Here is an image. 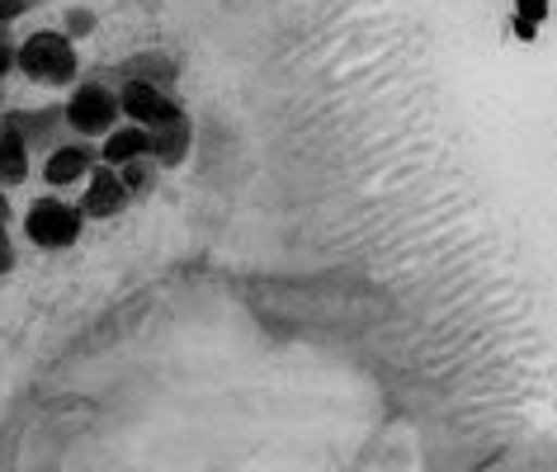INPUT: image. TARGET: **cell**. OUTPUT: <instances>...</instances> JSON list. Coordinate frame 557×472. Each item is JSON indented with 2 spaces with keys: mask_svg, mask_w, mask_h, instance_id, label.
<instances>
[{
  "mask_svg": "<svg viewBox=\"0 0 557 472\" xmlns=\"http://www.w3.org/2000/svg\"><path fill=\"white\" fill-rule=\"evenodd\" d=\"M15 72H24L34 86H72L81 76V58H76V38H66L62 29H38L20 44Z\"/></svg>",
  "mask_w": 557,
  "mask_h": 472,
  "instance_id": "cell-1",
  "label": "cell"
},
{
  "mask_svg": "<svg viewBox=\"0 0 557 472\" xmlns=\"http://www.w3.org/2000/svg\"><path fill=\"white\" fill-rule=\"evenodd\" d=\"M62 119H66V133L76 137H104L114 123L123 119L119 109V90L104 86V80H72V95L62 104Z\"/></svg>",
  "mask_w": 557,
  "mask_h": 472,
  "instance_id": "cell-2",
  "label": "cell"
},
{
  "mask_svg": "<svg viewBox=\"0 0 557 472\" xmlns=\"http://www.w3.org/2000/svg\"><path fill=\"white\" fill-rule=\"evenodd\" d=\"M81 232H86L81 203H66V199H58V194L34 199L29 213H24V236H29L34 246H44V251H66V246L81 241Z\"/></svg>",
  "mask_w": 557,
  "mask_h": 472,
  "instance_id": "cell-3",
  "label": "cell"
},
{
  "mask_svg": "<svg viewBox=\"0 0 557 472\" xmlns=\"http://www.w3.org/2000/svg\"><path fill=\"white\" fill-rule=\"evenodd\" d=\"M119 109L128 123H143V128H161V123L180 119L185 109L171 95V86H157V80H137V76H123L119 86Z\"/></svg>",
  "mask_w": 557,
  "mask_h": 472,
  "instance_id": "cell-4",
  "label": "cell"
},
{
  "mask_svg": "<svg viewBox=\"0 0 557 472\" xmlns=\"http://www.w3.org/2000/svg\"><path fill=\"white\" fill-rule=\"evenodd\" d=\"M100 165V147H90V137H66V142H52L44 157V179L52 189H76L86 185V175Z\"/></svg>",
  "mask_w": 557,
  "mask_h": 472,
  "instance_id": "cell-5",
  "label": "cell"
},
{
  "mask_svg": "<svg viewBox=\"0 0 557 472\" xmlns=\"http://www.w3.org/2000/svg\"><path fill=\"white\" fill-rule=\"evenodd\" d=\"M81 213H86V222L90 218H119L123 208L133 203V194H128V185H123V175H119V165H95V171L86 175V189H81Z\"/></svg>",
  "mask_w": 557,
  "mask_h": 472,
  "instance_id": "cell-6",
  "label": "cell"
},
{
  "mask_svg": "<svg viewBox=\"0 0 557 472\" xmlns=\"http://www.w3.org/2000/svg\"><path fill=\"white\" fill-rule=\"evenodd\" d=\"M0 123H10L29 147H52L58 142V133L66 128L62 119V104H38V109H10Z\"/></svg>",
  "mask_w": 557,
  "mask_h": 472,
  "instance_id": "cell-7",
  "label": "cell"
},
{
  "mask_svg": "<svg viewBox=\"0 0 557 472\" xmlns=\"http://www.w3.org/2000/svg\"><path fill=\"white\" fill-rule=\"evenodd\" d=\"M137 157H151V133L143 123H114L104 137H100V161L104 165H128Z\"/></svg>",
  "mask_w": 557,
  "mask_h": 472,
  "instance_id": "cell-8",
  "label": "cell"
},
{
  "mask_svg": "<svg viewBox=\"0 0 557 472\" xmlns=\"http://www.w3.org/2000/svg\"><path fill=\"white\" fill-rule=\"evenodd\" d=\"M147 133H151V161H157V165H180V161L189 157V147H194V123H189V114L161 123V128H147Z\"/></svg>",
  "mask_w": 557,
  "mask_h": 472,
  "instance_id": "cell-9",
  "label": "cell"
},
{
  "mask_svg": "<svg viewBox=\"0 0 557 472\" xmlns=\"http://www.w3.org/2000/svg\"><path fill=\"white\" fill-rule=\"evenodd\" d=\"M29 171H34V147L24 142L10 123H0V185L20 189L24 179H29Z\"/></svg>",
  "mask_w": 557,
  "mask_h": 472,
  "instance_id": "cell-10",
  "label": "cell"
},
{
  "mask_svg": "<svg viewBox=\"0 0 557 472\" xmlns=\"http://www.w3.org/2000/svg\"><path fill=\"white\" fill-rule=\"evenodd\" d=\"M128 76H137V80H157V86H171L175 80V66L161 58V52H143L137 62H128Z\"/></svg>",
  "mask_w": 557,
  "mask_h": 472,
  "instance_id": "cell-11",
  "label": "cell"
},
{
  "mask_svg": "<svg viewBox=\"0 0 557 472\" xmlns=\"http://www.w3.org/2000/svg\"><path fill=\"white\" fill-rule=\"evenodd\" d=\"M119 175H123V185H128V194L137 199V194H147L151 185H157V161L151 157H137L128 165H119Z\"/></svg>",
  "mask_w": 557,
  "mask_h": 472,
  "instance_id": "cell-12",
  "label": "cell"
},
{
  "mask_svg": "<svg viewBox=\"0 0 557 472\" xmlns=\"http://www.w3.org/2000/svg\"><path fill=\"white\" fill-rule=\"evenodd\" d=\"M90 29H95V15H90L86 5H81V10L72 5V10L62 15V34H66V38H86Z\"/></svg>",
  "mask_w": 557,
  "mask_h": 472,
  "instance_id": "cell-13",
  "label": "cell"
},
{
  "mask_svg": "<svg viewBox=\"0 0 557 472\" xmlns=\"http://www.w3.org/2000/svg\"><path fill=\"white\" fill-rule=\"evenodd\" d=\"M34 5H44V0H0V34H5L20 15H29Z\"/></svg>",
  "mask_w": 557,
  "mask_h": 472,
  "instance_id": "cell-14",
  "label": "cell"
},
{
  "mask_svg": "<svg viewBox=\"0 0 557 472\" xmlns=\"http://www.w3.org/2000/svg\"><path fill=\"white\" fill-rule=\"evenodd\" d=\"M15 58H20V44H10V34H0V80L15 72Z\"/></svg>",
  "mask_w": 557,
  "mask_h": 472,
  "instance_id": "cell-15",
  "label": "cell"
},
{
  "mask_svg": "<svg viewBox=\"0 0 557 472\" xmlns=\"http://www.w3.org/2000/svg\"><path fill=\"white\" fill-rule=\"evenodd\" d=\"M15 270V246H10V227H0V280Z\"/></svg>",
  "mask_w": 557,
  "mask_h": 472,
  "instance_id": "cell-16",
  "label": "cell"
},
{
  "mask_svg": "<svg viewBox=\"0 0 557 472\" xmlns=\"http://www.w3.org/2000/svg\"><path fill=\"white\" fill-rule=\"evenodd\" d=\"M10 218H15V208H10V194L0 185V227H10Z\"/></svg>",
  "mask_w": 557,
  "mask_h": 472,
  "instance_id": "cell-17",
  "label": "cell"
}]
</instances>
